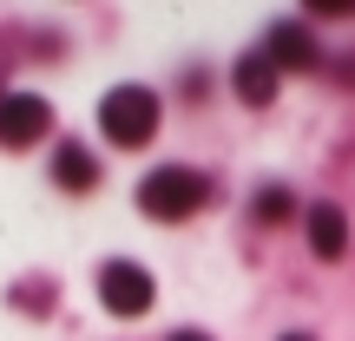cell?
<instances>
[{
  "instance_id": "obj_7",
  "label": "cell",
  "mask_w": 355,
  "mask_h": 341,
  "mask_svg": "<svg viewBox=\"0 0 355 341\" xmlns=\"http://www.w3.org/2000/svg\"><path fill=\"white\" fill-rule=\"evenodd\" d=\"M277 86H283V73H277V59H270V53H250V59L237 66L243 105H270V99H277Z\"/></svg>"
},
{
  "instance_id": "obj_1",
  "label": "cell",
  "mask_w": 355,
  "mask_h": 341,
  "mask_svg": "<svg viewBox=\"0 0 355 341\" xmlns=\"http://www.w3.org/2000/svg\"><path fill=\"white\" fill-rule=\"evenodd\" d=\"M204 197H211V177L191 171V165H165V171H152L139 184V210L158 216V223H178V216L204 210Z\"/></svg>"
},
{
  "instance_id": "obj_11",
  "label": "cell",
  "mask_w": 355,
  "mask_h": 341,
  "mask_svg": "<svg viewBox=\"0 0 355 341\" xmlns=\"http://www.w3.org/2000/svg\"><path fill=\"white\" fill-rule=\"evenodd\" d=\"M283 341H309V335H283Z\"/></svg>"
},
{
  "instance_id": "obj_9",
  "label": "cell",
  "mask_w": 355,
  "mask_h": 341,
  "mask_svg": "<svg viewBox=\"0 0 355 341\" xmlns=\"http://www.w3.org/2000/svg\"><path fill=\"white\" fill-rule=\"evenodd\" d=\"M296 210V197L283 184H270V190H257V223H283V216Z\"/></svg>"
},
{
  "instance_id": "obj_5",
  "label": "cell",
  "mask_w": 355,
  "mask_h": 341,
  "mask_svg": "<svg viewBox=\"0 0 355 341\" xmlns=\"http://www.w3.org/2000/svg\"><path fill=\"white\" fill-rule=\"evenodd\" d=\"M263 53L277 59V73H303V66H316V39H309V26H270Z\"/></svg>"
},
{
  "instance_id": "obj_3",
  "label": "cell",
  "mask_w": 355,
  "mask_h": 341,
  "mask_svg": "<svg viewBox=\"0 0 355 341\" xmlns=\"http://www.w3.org/2000/svg\"><path fill=\"white\" fill-rule=\"evenodd\" d=\"M46 131H53V105L40 92H7L0 99V145L20 151V145H40Z\"/></svg>"
},
{
  "instance_id": "obj_8",
  "label": "cell",
  "mask_w": 355,
  "mask_h": 341,
  "mask_svg": "<svg viewBox=\"0 0 355 341\" xmlns=\"http://www.w3.org/2000/svg\"><path fill=\"white\" fill-rule=\"evenodd\" d=\"M53 177H60L66 190H92V184H99V165H92V151H79V145H60Z\"/></svg>"
},
{
  "instance_id": "obj_6",
  "label": "cell",
  "mask_w": 355,
  "mask_h": 341,
  "mask_svg": "<svg viewBox=\"0 0 355 341\" xmlns=\"http://www.w3.org/2000/svg\"><path fill=\"white\" fill-rule=\"evenodd\" d=\"M309 250H316L322 263H336V256L349 250V216L336 210V203H316V210H309Z\"/></svg>"
},
{
  "instance_id": "obj_2",
  "label": "cell",
  "mask_w": 355,
  "mask_h": 341,
  "mask_svg": "<svg viewBox=\"0 0 355 341\" xmlns=\"http://www.w3.org/2000/svg\"><path fill=\"white\" fill-rule=\"evenodd\" d=\"M99 125L112 145H125V151H139V145L158 138V99L145 86H112L99 99Z\"/></svg>"
},
{
  "instance_id": "obj_4",
  "label": "cell",
  "mask_w": 355,
  "mask_h": 341,
  "mask_svg": "<svg viewBox=\"0 0 355 341\" xmlns=\"http://www.w3.org/2000/svg\"><path fill=\"white\" fill-rule=\"evenodd\" d=\"M99 295H105L112 315H145L152 308V276L139 263H105L99 269Z\"/></svg>"
},
{
  "instance_id": "obj_10",
  "label": "cell",
  "mask_w": 355,
  "mask_h": 341,
  "mask_svg": "<svg viewBox=\"0 0 355 341\" xmlns=\"http://www.w3.org/2000/svg\"><path fill=\"white\" fill-rule=\"evenodd\" d=\"M171 341H211V335H198V329H178V335H171Z\"/></svg>"
}]
</instances>
